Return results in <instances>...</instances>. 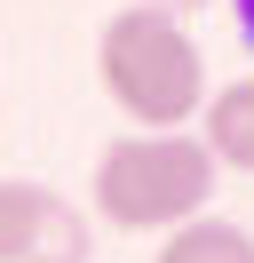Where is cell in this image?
<instances>
[{"instance_id": "cell-2", "label": "cell", "mask_w": 254, "mask_h": 263, "mask_svg": "<svg viewBox=\"0 0 254 263\" xmlns=\"http://www.w3.org/2000/svg\"><path fill=\"white\" fill-rule=\"evenodd\" d=\"M215 152L183 128H135V136H111L95 152V176H88V208L95 223L111 231H159L167 239L175 223L206 215L215 199Z\"/></svg>"}, {"instance_id": "cell-6", "label": "cell", "mask_w": 254, "mask_h": 263, "mask_svg": "<svg viewBox=\"0 0 254 263\" xmlns=\"http://www.w3.org/2000/svg\"><path fill=\"white\" fill-rule=\"evenodd\" d=\"M40 192H48V183H8V176H0V263H24V239H32V215H40Z\"/></svg>"}, {"instance_id": "cell-7", "label": "cell", "mask_w": 254, "mask_h": 263, "mask_svg": "<svg viewBox=\"0 0 254 263\" xmlns=\"http://www.w3.org/2000/svg\"><path fill=\"white\" fill-rule=\"evenodd\" d=\"M222 8H230V24H238V40H246V48H254V0H222Z\"/></svg>"}, {"instance_id": "cell-4", "label": "cell", "mask_w": 254, "mask_h": 263, "mask_svg": "<svg viewBox=\"0 0 254 263\" xmlns=\"http://www.w3.org/2000/svg\"><path fill=\"white\" fill-rule=\"evenodd\" d=\"M151 263H254V231L230 223V215H190L159 239Z\"/></svg>"}, {"instance_id": "cell-1", "label": "cell", "mask_w": 254, "mask_h": 263, "mask_svg": "<svg viewBox=\"0 0 254 263\" xmlns=\"http://www.w3.org/2000/svg\"><path fill=\"white\" fill-rule=\"evenodd\" d=\"M95 80H103L111 112L135 120V128H183L215 96L190 24L167 16V8H143V0H127L119 16H103V32H95Z\"/></svg>"}, {"instance_id": "cell-8", "label": "cell", "mask_w": 254, "mask_h": 263, "mask_svg": "<svg viewBox=\"0 0 254 263\" xmlns=\"http://www.w3.org/2000/svg\"><path fill=\"white\" fill-rule=\"evenodd\" d=\"M143 8H167V16H199L206 0H143Z\"/></svg>"}, {"instance_id": "cell-3", "label": "cell", "mask_w": 254, "mask_h": 263, "mask_svg": "<svg viewBox=\"0 0 254 263\" xmlns=\"http://www.w3.org/2000/svg\"><path fill=\"white\" fill-rule=\"evenodd\" d=\"M199 144L215 152V167L254 176V72H238V80H222L215 96H206V112H199Z\"/></svg>"}, {"instance_id": "cell-5", "label": "cell", "mask_w": 254, "mask_h": 263, "mask_svg": "<svg viewBox=\"0 0 254 263\" xmlns=\"http://www.w3.org/2000/svg\"><path fill=\"white\" fill-rule=\"evenodd\" d=\"M88 255H95V223H88L64 192H40V215H32L24 263H88Z\"/></svg>"}]
</instances>
